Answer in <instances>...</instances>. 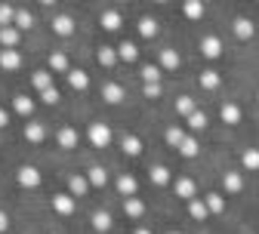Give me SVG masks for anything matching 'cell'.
I'll return each instance as SVG.
<instances>
[{"label": "cell", "instance_id": "f1b7e54d", "mask_svg": "<svg viewBox=\"0 0 259 234\" xmlns=\"http://www.w3.org/2000/svg\"><path fill=\"white\" fill-rule=\"evenodd\" d=\"M90 225H93V231H96V234H108V231L114 228V219H111V213H108V210H93Z\"/></svg>", "mask_w": 259, "mask_h": 234}, {"label": "cell", "instance_id": "bcb514c9", "mask_svg": "<svg viewBox=\"0 0 259 234\" xmlns=\"http://www.w3.org/2000/svg\"><path fill=\"white\" fill-rule=\"evenodd\" d=\"M10 120H13V114H10L7 108H0V129H7V126H10Z\"/></svg>", "mask_w": 259, "mask_h": 234}, {"label": "cell", "instance_id": "7c38bea8", "mask_svg": "<svg viewBox=\"0 0 259 234\" xmlns=\"http://www.w3.org/2000/svg\"><path fill=\"white\" fill-rule=\"evenodd\" d=\"M232 34L241 40V43H250L256 37V22L250 16H235L232 19Z\"/></svg>", "mask_w": 259, "mask_h": 234}, {"label": "cell", "instance_id": "8d00e7d4", "mask_svg": "<svg viewBox=\"0 0 259 234\" xmlns=\"http://www.w3.org/2000/svg\"><path fill=\"white\" fill-rule=\"evenodd\" d=\"M238 160H241L244 173H259V148H244L238 154Z\"/></svg>", "mask_w": 259, "mask_h": 234}, {"label": "cell", "instance_id": "f35d334b", "mask_svg": "<svg viewBox=\"0 0 259 234\" xmlns=\"http://www.w3.org/2000/svg\"><path fill=\"white\" fill-rule=\"evenodd\" d=\"M204 200H207V207H210L213 216H225V194L222 191H207Z\"/></svg>", "mask_w": 259, "mask_h": 234}, {"label": "cell", "instance_id": "ab89813d", "mask_svg": "<svg viewBox=\"0 0 259 234\" xmlns=\"http://www.w3.org/2000/svg\"><path fill=\"white\" fill-rule=\"evenodd\" d=\"M34 22H37V19H34V13H31V10H25V7L16 10V22H13V25H16L19 31H31V28H34Z\"/></svg>", "mask_w": 259, "mask_h": 234}, {"label": "cell", "instance_id": "b9f144b4", "mask_svg": "<svg viewBox=\"0 0 259 234\" xmlns=\"http://www.w3.org/2000/svg\"><path fill=\"white\" fill-rule=\"evenodd\" d=\"M37 96H40V102H44V105H50V108H56V105L62 102V92H59V86H56V83H53V86H47V89H44V92H37Z\"/></svg>", "mask_w": 259, "mask_h": 234}, {"label": "cell", "instance_id": "60d3db41", "mask_svg": "<svg viewBox=\"0 0 259 234\" xmlns=\"http://www.w3.org/2000/svg\"><path fill=\"white\" fill-rule=\"evenodd\" d=\"M173 108H176V114H179V117H188V114H191L194 108H198V105H194V99H191V96H185V92H182V96H176Z\"/></svg>", "mask_w": 259, "mask_h": 234}, {"label": "cell", "instance_id": "1f68e13d", "mask_svg": "<svg viewBox=\"0 0 259 234\" xmlns=\"http://www.w3.org/2000/svg\"><path fill=\"white\" fill-rule=\"evenodd\" d=\"M65 80H68V86H71L74 92H87V89H90V83H93V80H90V74H87L83 68H71L68 74H65Z\"/></svg>", "mask_w": 259, "mask_h": 234}, {"label": "cell", "instance_id": "d4e9b609", "mask_svg": "<svg viewBox=\"0 0 259 234\" xmlns=\"http://www.w3.org/2000/svg\"><path fill=\"white\" fill-rule=\"evenodd\" d=\"M136 34H139L142 40H154V37L160 34V22H157L154 16H139V22H136Z\"/></svg>", "mask_w": 259, "mask_h": 234}, {"label": "cell", "instance_id": "f546056e", "mask_svg": "<svg viewBox=\"0 0 259 234\" xmlns=\"http://www.w3.org/2000/svg\"><path fill=\"white\" fill-rule=\"evenodd\" d=\"M185 207H188V216H191L194 222H210V216H213V213H210V207H207V200H204V197H194V200H188V204H185Z\"/></svg>", "mask_w": 259, "mask_h": 234}, {"label": "cell", "instance_id": "8992f818", "mask_svg": "<svg viewBox=\"0 0 259 234\" xmlns=\"http://www.w3.org/2000/svg\"><path fill=\"white\" fill-rule=\"evenodd\" d=\"M50 31H53V37L68 40V37L77 34V22H74V16H68V13H56V16L50 19Z\"/></svg>", "mask_w": 259, "mask_h": 234}, {"label": "cell", "instance_id": "484cf974", "mask_svg": "<svg viewBox=\"0 0 259 234\" xmlns=\"http://www.w3.org/2000/svg\"><path fill=\"white\" fill-rule=\"evenodd\" d=\"M117 56H120V62L123 65H136L139 62V56H142V50H139V43L136 40H117Z\"/></svg>", "mask_w": 259, "mask_h": 234}, {"label": "cell", "instance_id": "7bdbcfd3", "mask_svg": "<svg viewBox=\"0 0 259 234\" xmlns=\"http://www.w3.org/2000/svg\"><path fill=\"white\" fill-rule=\"evenodd\" d=\"M16 10H19V7H13L10 0H0V28L16 22Z\"/></svg>", "mask_w": 259, "mask_h": 234}, {"label": "cell", "instance_id": "ac0fdd59", "mask_svg": "<svg viewBox=\"0 0 259 234\" xmlns=\"http://www.w3.org/2000/svg\"><path fill=\"white\" fill-rule=\"evenodd\" d=\"M148 182H151L154 188H170V185H173L170 166H167V163H151V166H148Z\"/></svg>", "mask_w": 259, "mask_h": 234}, {"label": "cell", "instance_id": "f5cc1de1", "mask_svg": "<svg viewBox=\"0 0 259 234\" xmlns=\"http://www.w3.org/2000/svg\"><path fill=\"white\" fill-rule=\"evenodd\" d=\"M50 234H56V231H50Z\"/></svg>", "mask_w": 259, "mask_h": 234}, {"label": "cell", "instance_id": "30bf717a", "mask_svg": "<svg viewBox=\"0 0 259 234\" xmlns=\"http://www.w3.org/2000/svg\"><path fill=\"white\" fill-rule=\"evenodd\" d=\"M120 210H123V216H126L130 222H142V219L148 216V204H145L139 194H133V197H120Z\"/></svg>", "mask_w": 259, "mask_h": 234}, {"label": "cell", "instance_id": "ee69618b", "mask_svg": "<svg viewBox=\"0 0 259 234\" xmlns=\"http://www.w3.org/2000/svg\"><path fill=\"white\" fill-rule=\"evenodd\" d=\"M160 96H164V86H160V83H142V99H148V102H157Z\"/></svg>", "mask_w": 259, "mask_h": 234}, {"label": "cell", "instance_id": "44dd1931", "mask_svg": "<svg viewBox=\"0 0 259 234\" xmlns=\"http://www.w3.org/2000/svg\"><path fill=\"white\" fill-rule=\"evenodd\" d=\"M157 65H160L164 71H179V68H182V56H179V50H173V46L157 50Z\"/></svg>", "mask_w": 259, "mask_h": 234}, {"label": "cell", "instance_id": "9a60e30c", "mask_svg": "<svg viewBox=\"0 0 259 234\" xmlns=\"http://www.w3.org/2000/svg\"><path fill=\"white\" fill-rule=\"evenodd\" d=\"M219 120H222L225 126H238V123L244 120V108L235 102V99H225V102L219 105Z\"/></svg>", "mask_w": 259, "mask_h": 234}, {"label": "cell", "instance_id": "6da1fadb", "mask_svg": "<svg viewBox=\"0 0 259 234\" xmlns=\"http://www.w3.org/2000/svg\"><path fill=\"white\" fill-rule=\"evenodd\" d=\"M87 142L93 145V148H111V142H114V132H111V126L105 123V120H93V123H87Z\"/></svg>", "mask_w": 259, "mask_h": 234}, {"label": "cell", "instance_id": "9c48e42d", "mask_svg": "<svg viewBox=\"0 0 259 234\" xmlns=\"http://www.w3.org/2000/svg\"><path fill=\"white\" fill-rule=\"evenodd\" d=\"M173 197L182 200V204H188V200L198 197V182H194L191 176H173V185H170Z\"/></svg>", "mask_w": 259, "mask_h": 234}, {"label": "cell", "instance_id": "52a82bcc", "mask_svg": "<svg viewBox=\"0 0 259 234\" xmlns=\"http://www.w3.org/2000/svg\"><path fill=\"white\" fill-rule=\"evenodd\" d=\"M22 139H25L28 145H44V142L50 139V126H47L44 120H37V117H31V120L22 126Z\"/></svg>", "mask_w": 259, "mask_h": 234}, {"label": "cell", "instance_id": "d590c367", "mask_svg": "<svg viewBox=\"0 0 259 234\" xmlns=\"http://www.w3.org/2000/svg\"><path fill=\"white\" fill-rule=\"evenodd\" d=\"M207 123H210V117H207V111H201V108H194V111L185 117V129H188V132H204Z\"/></svg>", "mask_w": 259, "mask_h": 234}, {"label": "cell", "instance_id": "cb8c5ba5", "mask_svg": "<svg viewBox=\"0 0 259 234\" xmlns=\"http://www.w3.org/2000/svg\"><path fill=\"white\" fill-rule=\"evenodd\" d=\"M87 179H90V185H93V191H105L108 188V170L102 163H93V166H87Z\"/></svg>", "mask_w": 259, "mask_h": 234}, {"label": "cell", "instance_id": "603a6c76", "mask_svg": "<svg viewBox=\"0 0 259 234\" xmlns=\"http://www.w3.org/2000/svg\"><path fill=\"white\" fill-rule=\"evenodd\" d=\"M96 62H99V68L111 71L114 65L120 62V56H117V46H111V43H102V46H96Z\"/></svg>", "mask_w": 259, "mask_h": 234}, {"label": "cell", "instance_id": "836d02e7", "mask_svg": "<svg viewBox=\"0 0 259 234\" xmlns=\"http://www.w3.org/2000/svg\"><path fill=\"white\" fill-rule=\"evenodd\" d=\"M176 151H179V157H185V160H194V157H201V139L194 136V132H188V136H185V142H182Z\"/></svg>", "mask_w": 259, "mask_h": 234}, {"label": "cell", "instance_id": "83f0119b", "mask_svg": "<svg viewBox=\"0 0 259 234\" xmlns=\"http://www.w3.org/2000/svg\"><path fill=\"white\" fill-rule=\"evenodd\" d=\"M22 34H25V31H19L16 25H4V28H0V50H19Z\"/></svg>", "mask_w": 259, "mask_h": 234}, {"label": "cell", "instance_id": "f6af8a7d", "mask_svg": "<svg viewBox=\"0 0 259 234\" xmlns=\"http://www.w3.org/2000/svg\"><path fill=\"white\" fill-rule=\"evenodd\" d=\"M10 225H13V222H10V213H7V210H0V234H7Z\"/></svg>", "mask_w": 259, "mask_h": 234}, {"label": "cell", "instance_id": "ffe728a7", "mask_svg": "<svg viewBox=\"0 0 259 234\" xmlns=\"http://www.w3.org/2000/svg\"><path fill=\"white\" fill-rule=\"evenodd\" d=\"M114 188H117L120 197H133V194H139V179L133 173H117L114 176Z\"/></svg>", "mask_w": 259, "mask_h": 234}, {"label": "cell", "instance_id": "2e32d148", "mask_svg": "<svg viewBox=\"0 0 259 234\" xmlns=\"http://www.w3.org/2000/svg\"><path fill=\"white\" fill-rule=\"evenodd\" d=\"M65 188H68L77 200H80V197H90V191H93L87 173H68V176H65Z\"/></svg>", "mask_w": 259, "mask_h": 234}, {"label": "cell", "instance_id": "c3c4849f", "mask_svg": "<svg viewBox=\"0 0 259 234\" xmlns=\"http://www.w3.org/2000/svg\"><path fill=\"white\" fill-rule=\"evenodd\" d=\"M37 4H40V7H56L59 0H37Z\"/></svg>", "mask_w": 259, "mask_h": 234}, {"label": "cell", "instance_id": "e575fe53", "mask_svg": "<svg viewBox=\"0 0 259 234\" xmlns=\"http://www.w3.org/2000/svg\"><path fill=\"white\" fill-rule=\"evenodd\" d=\"M185 136H188V129H185L182 123H167V129H164V142H167L170 148H179V145L185 142Z\"/></svg>", "mask_w": 259, "mask_h": 234}, {"label": "cell", "instance_id": "7dc6e473", "mask_svg": "<svg viewBox=\"0 0 259 234\" xmlns=\"http://www.w3.org/2000/svg\"><path fill=\"white\" fill-rule=\"evenodd\" d=\"M133 234H154V231H151L148 225H136V228H133Z\"/></svg>", "mask_w": 259, "mask_h": 234}, {"label": "cell", "instance_id": "277c9868", "mask_svg": "<svg viewBox=\"0 0 259 234\" xmlns=\"http://www.w3.org/2000/svg\"><path fill=\"white\" fill-rule=\"evenodd\" d=\"M219 185H222V194H225V197L244 194V188H247L244 170H222V173H219Z\"/></svg>", "mask_w": 259, "mask_h": 234}, {"label": "cell", "instance_id": "f907efd6", "mask_svg": "<svg viewBox=\"0 0 259 234\" xmlns=\"http://www.w3.org/2000/svg\"><path fill=\"white\" fill-rule=\"evenodd\" d=\"M167 234H182V231H176V228H170V231H167Z\"/></svg>", "mask_w": 259, "mask_h": 234}, {"label": "cell", "instance_id": "681fc988", "mask_svg": "<svg viewBox=\"0 0 259 234\" xmlns=\"http://www.w3.org/2000/svg\"><path fill=\"white\" fill-rule=\"evenodd\" d=\"M151 4H157V7H164V4H170V0H151Z\"/></svg>", "mask_w": 259, "mask_h": 234}, {"label": "cell", "instance_id": "8fae6325", "mask_svg": "<svg viewBox=\"0 0 259 234\" xmlns=\"http://www.w3.org/2000/svg\"><path fill=\"white\" fill-rule=\"evenodd\" d=\"M99 99L105 105H120V102H126V86L117 83V80H105L99 86Z\"/></svg>", "mask_w": 259, "mask_h": 234}, {"label": "cell", "instance_id": "ba28073f", "mask_svg": "<svg viewBox=\"0 0 259 234\" xmlns=\"http://www.w3.org/2000/svg\"><path fill=\"white\" fill-rule=\"evenodd\" d=\"M53 139H56V148H62V151H74V148L80 145V132H77L74 123H62V126L53 132Z\"/></svg>", "mask_w": 259, "mask_h": 234}, {"label": "cell", "instance_id": "4316f807", "mask_svg": "<svg viewBox=\"0 0 259 234\" xmlns=\"http://www.w3.org/2000/svg\"><path fill=\"white\" fill-rule=\"evenodd\" d=\"M120 151H123L126 157H142L145 142L136 136V132H123V136H120Z\"/></svg>", "mask_w": 259, "mask_h": 234}, {"label": "cell", "instance_id": "5b68a950", "mask_svg": "<svg viewBox=\"0 0 259 234\" xmlns=\"http://www.w3.org/2000/svg\"><path fill=\"white\" fill-rule=\"evenodd\" d=\"M198 53L207 59V62H219L225 56V40L219 34H201L198 37Z\"/></svg>", "mask_w": 259, "mask_h": 234}, {"label": "cell", "instance_id": "4fadbf2b", "mask_svg": "<svg viewBox=\"0 0 259 234\" xmlns=\"http://www.w3.org/2000/svg\"><path fill=\"white\" fill-rule=\"evenodd\" d=\"M22 68H25L22 50H0V71H4V74H16Z\"/></svg>", "mask_w": 259, "mask_h": 234}, {"label": "cell", "instance_id": "3957f363", "mask_svg": "<svg viewBox=\"0 0 259 234\" xmlns=\"http://www.w3.org/2000/svg\"><path fill=\"white\" fill-rule=\"evenodd\" d=\"M16 182H19V188H25V191H37V188L44 185V173L37 170L34 163H19V166H16Z\"/></svg>", "mask_w": 259, "mask_h": 234}, {"label": "cell", "instance_id": "4dcf8cb0", "mask_svg": "<svg viewBox=\"0 0 259 234\" xmlns=\"http://www.w3.org/2000/svg\"><path fill=\"white\" fill-rule=\"evenodd\" d=\"M182 16L188 22H201L207 16V4L204 0H182Z\"/></svg>", "mask_w": 259, "mask_h": 234}, {"label": "cell", "instance_id": "d6986e66", "mask_svg": "<svg viewBox=\"0 0 259 234\" xmlns=\"http://www.w3.org/2000/svg\"><path fill=\"white\" fill-rule=\"evenodd\" d=\"M47 68H50L53 74H68V71H71V59H68V53H65V50H50V56H47Z\"/></svg>", "mask_w": 259, "mask_h": 234}, {"label": "cell", "instance_id": "7a4b0ae2", "mask_svg": "<svg viewBox=\"0 0 259 234\" xmlns=\"http://www.w3.org/2000/svg\"><path fill=\"white\" fill-rule=\"evenodd\" d=\"M50 210L62 219H71V216H77V197L71 191H56L50 197Z\"/></svg>", "mask_w": 259, "mask_h": 234}, {"label": "cell", "instance_id": "74e56055", "mask_svg": "<svg viewBox=\"0 0 259 234\" xmlns=\"http://www.w3.org/2000/svg\"><path fill=\"white\" fill-rule=\"evenodd\" d=\"M53 71L50 68H34V71H31V86H34L37 92H44L47 86H53Z\"/></svg>", "mask_w": 259, "mask_h": 234}, {"label": "cell", "instance_id": "816d5d0a", "mask_svg": "<svg viewBox=\"0 0 259 234\" xmlns=\"http://www.w3.org/2000/svg\"><path fill=\"white\" fill-rule=\"evenodd\" d=\"M256 105H259V89H256Z\"/></svg>", "mask_w": 259, "mask_h": 234}, {"label": "cell", "instance_id": "e0dca14e", "mask_svg": "<svg viewBox=\"0 0 259 234\" xmlns=\"http://www.w3.org/2000/svg\"><path fill=\"white\" fill-rule=\"evenodd\" d=\"M10 105H13V114H19L25 120H31V117H34V111H37V102L31 96H25V92H16L10 99Z\"/></svg>", "mask_w": 259, "mask_h": 234}, {"label": "cell", "instance_id": "d6a6232c", "mask_svg": "<svg viewBox=\"0 0 259 234\" xmlns=\"http://www.w3.org/2000/svg\"><path fill=\"white\" fill-rule=\"evenodd\" d=\"M160 77H164V68H160L157 62H142L139 65V80L142 83H160Z\"/></svg>", "mask_w": 259, "mask_h": 234}, {"label": "cell", "instance_id": "5bb4252c", "mask_svg": "<svg viewBox=\"0 0 259 234\" xmlns=\"http://www.w3.org/2000/svg\"><path fill=\"white\" fill-rule=\"evenodd\" d=\"M123 25H126V19H123V13H120V10L108 7V10H102V13H99V28H102V31H108V34H117Z\"/></svg>", "mask_w": 259, "mask_h": 234}, {"label": "cell", "instance_id": "7402d4cb", "mask_svg": "<svg viewBox=\"0 0 259 234\" xmlns=\"http://www.w3.org/2000/svg\"><path fill=\"white\" fill-rule=\"evenodd\" d=\"M198 86H201V92H219V86H222V74H219L216 68H201V74H198Z\"/></svg>", "mask_w": 259, "mask_h": 234}]
</instances>
